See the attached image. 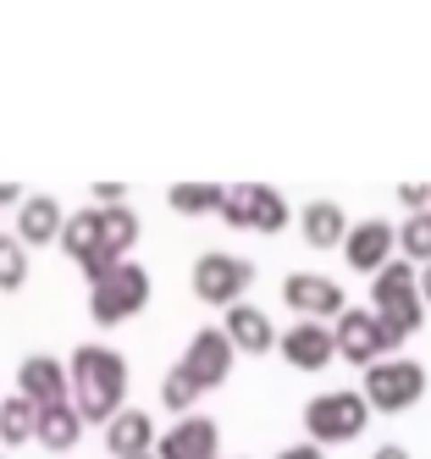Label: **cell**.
I'll return each instance as SVG.
<instances>
[{"instance_id":"24","label":"cell","mask_w":431,"mask_h":459,"mask_svg":"<svg viewBox=\"0 0 431 459\" xmlns=\"http://www.w3.org/2000/svg\"><path fill=\"white\" fill-rule=\"evenodd\" d=\"M22 277H28V244L0 233V288H17Z\"/></svg>"},{"instance_id":"28","label":"cell","mask_w":431,"mask_h":459,"mask_svg":"<svg viewBox=\"0 0 431 459\" xmlns=\"http://www.w3.org/2000/svg\"><path fill=\"white\" fill-rule=\"evenodd\" d=\"M371 459H409V448H398V443H382Z\"/></svg>"},{"instance_id":"7","label":"cell","mask_w":431,"mask_h":459,"mask_svg":"<svg viewBox=\"0 0 431 459\" xmlns=\"http://www.w3.org/2000/svg\"><path fill=\"white\" fill-rule=\"evenodd\" d=\"M254 282V266L244 255H227V249H205L194 260V293L211 305H232L238 293Z\"/></svg>"},{"instance_id":"8","label":"cell","mask_w":431,"mask_h":459,"mask_svg":"<svg viewBox=\"0 0 431 459\" xmlns=\"http://www.w3.org/2000/svg\"><path fill=\"white\" fill-rule=\"evenodd\" d=\"M332 333H338V354H343V359H354V366H365V371H371L376 359H387V354H392V333L382 326V316H376V310H343Z\"/></svg>"},{"instance_id":"19","label":"cell","mask_w":431,"mask_h":459,"mask_svg":"<svg viewBox=\"0 0 431 459\" xmlns=\"http://www.w3.org/2000/svg\"><path fill=\"white\" fill-rule=\"evenodd\" d=\"M298 221H305V238H310L315 249L349 238V216H343V205H332V200H310L305 211H298Z\"/></svg>"},{"instance_id":"15","label":"cell","mask_w":431,"mask_h":459,"mask_svg":"<svg viewBox=\"0 0 431 459\" xmlns=\"http://www.w3.org/2000/svg\"><path fill=\"white\" fill-rule=\"evenodd\" d=\"M216 432L221 426L211 415H177V426L160 437V459H216Z\"/></svg>"},{"instance_id":"13","label":"cell","mask_w":431,"mask_h":459,"mask_svg":"<svg viewBox=\"0 0 431 459\" xmlns=\"http://www.w3.org/2000/svg\"><path fill=\"white\" fill-rule=\"evenodd\" d=\"M277 349L288 354V366H298V371H321L326 359L338 354V333H332V326H321V321H293Z\"/></svg>"},{"instance_id":"17","label":"cell","mask_w":431,"mask_h":459,"mask_svg":"<svg viewBox=\"0 0 431 459\" xmlns=\"http://www.w3.org/2000/svg\"><path fill=\"white\" fill-rule=\"evenodd\" d=\"M61 227H66V216H61V205L50 194H28L22 200V211H17V238L22 244H50Z\"/></svg>"},{"instance_id":"23","label":"cell","mask_w":431,"mask_h":459,"mask_svg":"<svg viewBox=\"0 0 431 459\" xmlns=\"http://www.w3.org/2000/svg\"><path fill=\"white\" fill-rule=\"evenodd\" d=\"M398 249H404V260L431 266V211H415L404 227H398Z\"/></svg>"},{"instance_id":"4","label":"cell","mask_w":431,"mask_h":459,"mask_svg":"<svg viewBox=\"0 0 431 459\" xmlns=\"http://www.w3.org/2000/svg\"><path fill=\"white\" fill-rule=\"evenodd\" d=\"M420 393H426V366H420V359L387 354V359H376V366L365 371V399H371V410L398 415V410L420 404Z\"/></svg>"},{"instance_id":"31","label":"cell","mask_w":431,"mask_h":459,"mask_svg":"<svg viewBox=\"0 0 431 459\" xmlns=\"http://www.w3.org/2000/svg\"><path fill=\"white\" fill-rule=\"evenodd\" d=\"M133 459H160V454H155V448H150V454H133Z\"/></svg>"},{"instance_id":"29","label":"cell","mask_w":431,"mask_h":459,"mask_svg":"<svg viewBox=\"0 0 431 459\" xmlns=\"http://www.w3.org/2000/svg\"><path fill=\"white\" fill-rule=\"evenodd\" d=\"M12 200H22V188L17 183H0V205H12Z\"/></svg>"},{"instance_id":"2","label":"cell","mask_w":431,"mask_h":459,"mask_svg":"<svg viewBox=\"0 0 431 459\" xmlns=\"http://www.w3.org/2000/svg\"><path fill=\"white\" fill-rule=\"evenodd\" d=\"M371 310L382 316V326L392 333V343H404L409 333H420V321H426V293H420V272H415V260L404 255H392L387 266L371 277Z\"/></svg>"},{"instance_id":"10","label":"cell","mask_w":431,"mask_h":459,"mask_svg":"<svg viewBox=\"0 0 431 459\" xmlns=\"http://www.w3.org/2000/svg\"><path fill=\"white\" fill-rule=\"evenodd\" d=\"M177 366H183L199 387H216V382L232 371V338H227V326H199V333L188 338V349H183Z\"/></svg>"},{"instance_id":"14","label":"cell","mask_w":431,"mask_h":459,"mask_svg":"<svg viewBox=\"0 0 431 459\" xmlns=\"http://www.w3.org/2000/svg\"><path fill=\"white\" fill-rule=\"evenodd\" d=\"M17 387L45 410V404H61V399H66V387H73V371H66L56 354H28L22 366H17Z\"/></svg>"},{"instance_id":"6","label":"cell","mask_w":431,"mask_h":459,"mask_svg":"<svg viewBox=\"0 0 431 459\" xmlns=\"http://www.w3.org/2000/svg\"><path fill=\"white\" fill-rule=\"evenodd\" d=\"M221 216L232 227H254V233H282L288 227V200L265 183H232L227 200H221Z\"/></svg>"},{"instance_id":"5","label":"cell","mask_w":431,"mask_h":459,"mask_svg":"<svg viewBox=\"0 0 431 459\" xmlns=\"http://www.w3.org/2000/svg\"><path fill=\"white\" fill-rule=\"evenodd\" d=\"M144 305H150V272L139 266V260H116V266L94 282V299H89L99 326L127 321L133 310H144Z\"/></svg>"},{"instance_id":"25","label":"cell","mask_w":431,"mask_h":459,"mask_svg":"<svg viewBox=\"0 0 431 459\" xmlns=\"http://www.w3.org/2000/svg\"><path fill=\"white\" fill-rule=\"evenodd\" d=\"M199 393H205V387H199L183 366H172V371H166V382H160V399L172 404V410H183V415H188V404L199 399Z\"/></svg>"},{"instance_id":"3","label":"cell","mask_w":431,"mask_h":459,"mask_svg":"<svg viewBox=\"0 0 431 459\" xmlns=\"http://www.w3.org/2000/svg\"><path fill=\"white\" fill-rule=\"evenodd\" d=\"M365 420H371V399L354 387H338V393H315L305 404V432L310 443H349L365 432Z\"/></svg>"},{"instance_id":"21","label":"cell","mask_w":431,"mask_h":459,"mask_svg":"<svg viewBox=\"0 0 431 459\" xmlns=\"http://www.w3.org/2000/svg\"><path fill=\"white\" fill-rule=\"evenodd\" d=\"M78 420H83L78 404H66V399H61V404H45V410H39V437H45L50 448H73V443H78Z\"/></svg>"},{"instance_id":"11","label":"cell","mask_w":431,"mask_h":459,"mask_svg":"<svg viewBox=\"0 0 431 459\" xmlns=\"http://www.w3.org/2000/svg\"><path fill=\"white\" fill-rule=\"evenodd\" d=\"M392 249H398V227H392V221H382V216L354 221V227H349V238H343L349 266H354V272H371V277L392 260Z\"/></svg>"},{"instance_id":"22","label":"cell","mask_w":431,"mask_h":459,"mask_svg":"<svg viewBox=\"0 0 431 459\" xmlns=\"http://www.w3.org/2000/svg\"><path fill=\"white\" fill-rule=\"evenodd\" d=\"M166 200H172V211H183V216H199V211H221L227 188L221 183H172Z\"/></svg>"},{"instance_id":"30","label":"cell","mask_w":431,"mask_h":459,"mask_svg":"<svg viewBox=\"0 0 431 459\" xmlns=\"http://www.w3.org/2000/svg\"><path fill=\"white\" fill-rule=\"evenodd\" d=\"M420 293L431 299V266H420Z\"/></svg>"},{"instance_id":"16","label":"cell","mask_w":431,"mask_h":459,"mask_svg":"<svg viewBox=\"0 0 431 459\" xmlns=\"http://www.w3.org/2000/svg\"><path fill=\"white\" fill-rule=\"evenodd\" d=\"M227 338L238 343V349H249V354H260V349H272V343H282L277 333H272V316H265L260 305H227Z\"/></svg>"},{"instance_id":"20","label":"cell","mask_w":431,"mask_h":459,"mask_svg":"<svg viewBox=\"0 0 431 459\" xmlns=\"http://www.w3.org/2000/svg\"><path fill=\"white\" fill-rule=\"evenodd\" d=\"M22 437H39V404L28 393H12L0 404V443H22Z\"/></svg>"},{"instance_id":"26","label":"cell","mask_w":431,"mask_h":459,"mask_svg":"<svg viewBox=\"0 0 431 459\" xmlns=\"http://www.w3.org/2000/svg\"><path fill=\"white\" fill-rule=\"evenodd\" d=\"M398 200H404V205H431V188H420V183H404V188H398Z\"/></svg>"},{"instance_id":"9","label":"cell","mask_w":431,"mask_h":459,"mask_svg":"<svg viewBox=\"0 0 431 459\" xmlns=\"http://www.w3.org/2000/svg\"><path fill=\"white\" fill-rule=\"evenodd\" d=\"M61 244H66V255H78V266L89 272V282H99L122 255H111L106 249V227H99V205L94 211H73L66 216V227H61Z\"/></svg>"},{"instance_id":"27","label":"cell","mask_w":431,"mask_h":459,"mask_svg":"<svg viewBox=\"0 0 431 459\" xmlns=\"http://www.w3.org/2000/svg\"><path fill=\"white\" fill-rule=\"evenodd\" d=\"M277 459H326V454H321V443H293V448H282Z\"/></svg>"},{"instance_id":"18","label":"cell","mask_w":431,"mask_h":459,"mask_svg":"<svg viewBox=\"0 0 431 459\" xmlns=\"http://www.w3.org/2000/svg\"><path fill=\"white\" fill-rule=\"evenodd\" d=\"M150 437H155V420L144 410H122L111 420V432H106V448L116 459H133V454H150Z\"/></svg>"},{"instance_id":"1","label":"cell","mask_w":431,"mask_h":459,"mask_svg":"<svg viewBox=\"0 0 431 459\" xmlns=\"http://www.w3.org/2000/svg\"><path fill=\"white\" fill-rule=\"evenodd\" d=\"M73 387H78V415L83 420H116L122 393H127V359L116 349L83 343L73 354Z\"/></svg>"},{"instance_id":"12","label":"cell","mask_w":431,"mask_h":459,"mask_svg":"<svg viewBox=\"0 0 431 459\" xmlns=\"http://www.w3.org/2000/svg\"><path fill=\"white\" fill-rule=\"evenodd\" d=\"M282 299L305 316V321H321V316H343L349 305H343V288L332 282V277H321V272H293L288 282H282Z\"/></svg>"}]
</instances>
